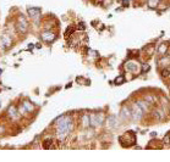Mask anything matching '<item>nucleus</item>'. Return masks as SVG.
Listing matches in <instances>:
<instances>
[{
	"mask_svg": "<svg viewBox=\"0 0 170 162\" xmlns=\"http://www.w3.org/2000/svg\"><path fill=\"white\" fill-rule=\"evenodd\" d=\"M54 123L58 124V128H56V134L60 139H64L70 132L74 128V122H72V118L70 116H66V115H63L58 117Z\"/></svg>",
	"mask_w": 170,
	"mask_h": 162,
	"instance_id": "1",
	"label": "nucleus"
},
{
	"mask_svg": "<svg viewBox=\"0 0 170 162\" xmlns=\"http://www.w3.org/2000/svg\"><path fill=\"white\" fill-rule=\"evenodd\" d=\"M119 141L124 148H126V143H128V146H131L136 143V135H135V132L132 130H127L126 133L119 138Z\"/></svg>",
	"mask_w": 170,
	"mask_h": 162,
	"instance_id": "2",
	"label": "nucleus"
},
{
	"mask_svg": "<svg viewBox=\"0 0 170 162\" xmlns=\"http://www.w3.org/2000/svg\"><path fill=\"white\" fill-rule=\"evenodd\" d=\"M131 112H132L131 118H132L134 121H138V119H141V118H142V116H143V110L141 108V106L138 105V103H137V104H135V105L131 107Z\"/></svg>",
	"mask_w": 170,
	"mask_h": 162,
	"instance_id": "3",
	"label": "nucleus"
},
{
	"mask_svg": "<svg viewBox=\"0 0 170 162\" xmlns=\"http://www.w3.org/2000/svg\"><path fill=\"white\" fill-rule=\"evenodd\" d=\"M132 116V112H131V107L128 106H123L121 111H120V119L121 121H128Z\"/></svg>",
	"mask_w": 170,
	"mask_h": 162,
	"instance_id": "4",
	"label": "nucleus"
},
{
	"mask_svg": "<svg viewBox=\"0 0 170 162\" xmlns=\"http://www.w3.org/2000/svg\"><path fill=\"white\" fill-rule=\"evenodd\" d=\"M17 29H18V32H21V33H26L27 32V29H28V23L26 21V18L21 15L18 18V23H17Z\"/></svg>",
	"mask_w": 170,
	"mask_h": 162,
	"instance_id": "5",
	"label": "nucleus"
},
{
	"mask_svg": "<svg viewBox=\"0 0 170 162\" xmlns=\"http://www.w3.org/2000/svg\"><path fill=\"white\" fill-rule=\"evenodd\" d=\"M41 38H42L43 42H45V43H53L54 40L56 39V35L53 32H50V31H45V32H43L41 34Z\"/></svg>",
	"mask_w": 170,
	"mask_h": 162,
	"instance_id": "6",
	"label": "nucleus"
},
{
	"mask_svg": "<svg viewBox=\"0 0 170 162\" xmlns=\"http://www.w3.org/2000/svg\"><path fill=\"white\" fill-rule=\"evenodd\" d=\"M27 12H28V15L31 16L32 18H37V17L41 16L42 10H41V7H28L27 9Z\"/></svg>",
	"mask_w": 170,
	"mask_h": 162,
	"instance_id": "7",
	"label": "nucleus"
},
{
	"mask_svg": "<svg viewBox=\"0 0 170 162\" xmlns=\"http://www.w3.org/2000/svg\"><path fill=\"white\" fill-rule=\"evenodd\" d=\"M168 50H169V45L168 43H162V44H159L158 48H157V51L158 54L161 55V56H165L168 55Z\"/></svg>",
	"mask_w": 170,
	"mask_h": 162,
	"instance_id": "8",
	"label": "nucleus"
},
{
	"mask_svg": "<svg viewBox=\"0 0 170 162\" xmlns=\"http://www.w3.org/2000/svg\"><path fill=\"white\" fill-rule=\"evenodd\" d=\"M108 124L110 128H117L119 127V122H117V118L116 116H109L108 117Z\"/></svg>",
	"mask_w": 170,
	"mask_h": 162,
	"instance_id": "9",
	"label": "nucleus"
},
{
	"mask_svg": "<svg viewBox=\"0 0 170 162\" xmlns=\"http://www.w3.org/2000/svg\"><path fill=\"white\" fill-rule=\"evenodd\" d=\"M137 68H138V65L136 62H134V61H130V62H127L125 65V69L128 71V72H136Z\"/></svg>",
	"mask_w": 170,
	"mask_h": 162,
	"instance_id": "10",
	"label": "nucleus"
},
{
	"mask_svg": "<svg viewBox=\"0 0 170 162\" xmlns=\"http://www.w3.org/2000/svg\"><path fill=\"white\" fill-rule=\"evenodd\" d=\"M89 124H91L92 127L101 126V124H99V119H98L97 114H92V115H89Z\"/></svg>",
	"mask_w": 170,
	"mask_h": 162,
	"instance_id": "11",
	"label": "nucleus"
},
{
	"mask_svg": "<svg viewBox=\"0 0 170 162\" xmlns=\"http://www.w3.org/2000/svg\"><path fill=\"white\" fill-rule=\"evenodd\" d=\"M22 106L26 108V111L27 112H33L34 111V108H36V106L32 104V103H29V101H23V104H22Z\"/></svg>",
	"mask_w": 170,
	"mask_h": 162,
	"instance_id": "12",
	"label": "nucleus"
},
{
	"mask_svg": "<svg viewBox=\"0 0 170 162\" xmlns=\"http://www.w3.org/2000/svg\"><path fill=\"white\" fill-rule=\"evenodd\" d=\"M125 82H126L125 76H124V74H120V76H117V77L115 78L114 84H115V85H121V84H124Z\"/></svg>",
	"mask_w": 170,
	"mask_h": 162,
	"instance_id": "13",
	"label": "nucleus"
},
{
	"mask_svg": "<svg viewBox=\"0 0 170 162\" xmlns=\"http://www.w3.org/2000/svg\"><path fill=\"white\" fill-rule=\"evenodd\" d=\"M168 65H170V57L168 59L166 55H165V56H161V60H159V66L165 67V66H168Z\"/></svg>",
	"mask_w": 170,
	"mask_h": 162,
	"instance_id": "14",
	"label": "nucleus"
},
{
	"mask_svg": "<svg viewBox=\"0 0 170 162\" xmlns=\"http://www.w3.org/2000/svg\"><path fill=\"white\" fill-rule=\"evenodd\" d=\"M7 114H9V116L10 117H16L17 116V108H16V106H10L9 108H7Z\"/></svg>",
	"mask_w": 170,
	"mask_h": 162,
	"instance_id": "15",
	"label": "nucleus"
},
{
	"mask_svg": "<svg viewBox=\"0 0 170 162\" xmlns=\"http://www.w3.org/2000/svg\"><path fill=\"white\" fill-rule=\"evenodd\" d=\"M1 42L4 43V45H5V49H7V48H10L11 46V39H10L7 35H3V38H1Z\"/></svg>",
	"mask_w": 170,
	"mask_h": 162,
	"instance_id": "16",
	"label": "nucleus"
},
{
	"mask_svg": "<svg viewBox=\"0 0 170 162\" xmlns=\"http://www.w3.org/2000/svg\"><path fill=\"white\" fill-rule=\"evenodd\" d=\"M81 123H82V127L91 126V124H89V115H83L81 117Z\"/></svg>",
	"mask_w": 170,
	"mask_h": 162,
	"instance_id": "17",
	"label": "nucleus"
},
{
	"mask_svg": "<svg viewBox=\"0 0 170 162\" xmlns=\"http://www.w3.org/2000/svg\"><path fill=\"white\" fill-rule=\"evenodd\" d=\"M161 3V0H148V7L149 9H157V6Z\"/></svg>",
	"mask_w": 170,
	"mask_h": 162,
	"instance_id": "18",
	"label": "nucleus"
},
{
	"mask_svg": "<svg viewBox=\"0 0 170 162\" xmlns=\"http://www.w3.org/2000/svg\"><path fill=\"white\" fill-rule=\"evenodd\" d=\"M149 71H151V65H148V64H143V65H141V73H142V74H144V73L149 72Z\"/></svg>",
	"mask_w": 170,
	"mask_h": 162,
	"instance_id": "19",
	"label": "nucleus"
},
{
	"mask_svg": "<svg viewBox=\"0 0 170 162\" xmlns=\"http://www.w3.org/2000/svg\"><path fill=\"white\" fill-rule=\"evenodd\" d=\"M138 105L141 106V108H142L143 111H148V110H149V106H151V104H148L147 101H139Z\"/></svg>",
	"mask_w": 170,
	"mask_h": 162,
	"instance_id": "20",
	"label": "nucleus"
},
{
	"mask_svg": "<svg viewBox=\"0 0 170 162\" xmlns=\"http://www.w3.org/2000/svg\"><path fill=\"white\" fill-rule=\"evenodd\" d=\"M52 143H53V140L52 139H47V140H44V143H43V148L44 149H49L52 146Z\"/></svg>",
	"mask_w": 170,
	"mask_h": 162,
	"instance_id": "21",
	"label": "nucleus"
},
{
	"mask_svg": "<svg viewBox=\"0 0 170 162\" xmlns=\"http://www.w3.org/2000/svg\"><path fill=\"white\" fill-rule=\"evenodd\" d=\"M170 76V69L169 68H163L162 69V77L163 78H166V77H169Z\"/></svg>",
	"mask_w": 170,
	"mask_h": 162,
	"instance_id": "22",
	"label": "nucleus"
},
{
	"mask_svg": "<svg viewBox=\"0 0 170 162\" xmlns=\"http://www.w3.org/2000/svg\"><path fill=\"white\" fill-rule=\"evenodd\" d=\"M77 29H80V31H85V29H86V25H85V22H80V23H78V26H77Z\"/></svg>",
	"mask_w": 170,
	"mask_h": 162,
	"instance_id": "23",
	"label": "nucleus"
},
{
	"mask_svg": "<svg viewBox=\"0 0 170 162\" xmlns=\"http://www.w3.org/2000/svg\"><path fill=\"white\" fill-rule=\"evenodd\" d=\"M72 32H74V27H71V26H70V27L66 29V32H65V35H66V37H69V35L71 34Z\"/></svg>",
	"mask_w": 170,
	"mask_h": 162,
	"instance_id": "24",
	"label": "nucleus"
},
{
	"mask_svg": "<svg viewBox=\"0 0 170 162\" xmlns=\"http://www.w3.org/2000/svg\"><path fill=\"white\" fill-rule=\"evenodd\" d=\"M121 5L124 7H128L130 6V1H128V0H121Z\"/></svg>",
	"mask_w": 170,
	"mask_h": 162,
	"instance_id": "25",
	"label": "nucleus"
},
{
	"mask_svg": "<svg viewBox=\"0 0 170 162\" xmlns=\"http://www.w3.org/2000/svg\"><path fill=\"white\" fill-rule=\"evenodd\" d=\"M169 139H170V135L166 134V135L164 137V139H163V143H164V144H169Z\"/></svg>",
	"mask_w": 170,
	"mask_h": 162,
	"instance_id": "26",
	"label": "nucleus"
},
{
	"mask_svg": "<svg viewBox=\"0 0 170 162\" xmlns=\"http://www.w3.org/2000/svg\"><path fill=\"white\" fill-rule=\"evenodd\" d=\"M151 137L155 138V137H157V132H152V133H151Z\"/></svg>",
	"mask_w": 170,
	"mask_h": 162,
	"instance_id": "27",
	"label": "nucleus"
},
{
	"mask_svg": "<svg viewBox=\"0 0 170 162\" xmlns=\"http://www.w3.org/2000/svg\"><path fill=\"white\" fill-rule=\"evenodd\" d=\"M91 1H96V0H91Z\"/></svg>",
	"mask_w": 170,
	"mask_h": 162,
	"instance_id": "28",
	"label": "nucleus"
}]
</instances>
